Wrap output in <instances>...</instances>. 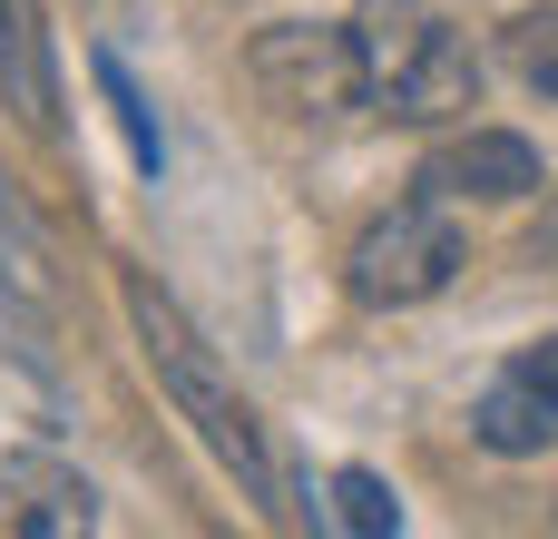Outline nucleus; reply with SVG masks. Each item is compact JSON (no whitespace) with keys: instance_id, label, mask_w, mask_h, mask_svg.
I'll return each instance as SVG.
<instances>
[{"instance_id":"nucleus-13","label":"nucleus","mask_w":558,"mask_h":539,"mask_svg":"<svg viewBox=\"0 0 558 539\" xmlns=\"http://www.w3.org/2000/svg\"><path fill=\"white\" fill-rule=\"evenodd\" d=\"M539 255H549V265H558V216H549V226H539Z\"/></svg>"},{"instance_id":"nucleus-3","label":"nucleus","mask_w":558,"mask_h":539,"mask_svg":"<svg viewBox=\"0 0 558 539\" xmlns=\"http://www.w3.org/2000/svg\"><path fill=\"white\" fill-rule=\"evenodd\" d=\"M471 265V245H461V226H451V196H402L392 216H373L363 226V245H353V295L363 304H432L451 275Z\"/></svg>"},{"instance_id":"nucleus-1","label":"nucleus","mask_w":558,"mask_h":539,"mask_svg":"<svg viewBox=\"0 0 558 539\" xmlns=\"http://www.w3.org/2000/svg\"><path fill=\"white\" fill-rule=\"evenodd\" d=\"M353 39H363V108L402 128H441L481 108V59L432 0H363Z\"/></svg>"},{"instance_id":"nucleus-9","label":"nucleus","mask_w":558,"mask_h":539,"mask_svg":"<svg viewBox=\"0 0 558 539\" xmlns=\"http://www.w3.org/2000/svg\"><path fill=\"white\" fill-rule=\"evenodd\" d=\"M500 49H510V69H520L539 98H558V0L549 10H520V20L500 29Z\"/></svg>"},{"instance_id":"nucleus-10","label":"nucleus","mask_w":558,"mask_h":539,"mask_svg":"<svg viewBox=\"0 0 558 539\" xmlns=\"http://www.w3.org/2000/svg\"><path fill=\"white\" fill-rule=\"evenodd\" d=\"M333 520H343L353 539H392L402 530V501H392L373 471H333Z\"/></svg>"},{"instance_id":"nucleus-2","label":"nucleus","mask_w":558,"mask_h":539,"mask_svg":"<svg viewBox=\"0 0 558 539\" xmlns=\"http://www.w3.org/2000/svg\"><path fill=\"white\" fill-rule=\"evenodd\" d=\"M128 314H137V334H147V363H157L167 403H177V412H186V422L206 432V452H216V462H226V471H235V481H245L255 501H275V452H265L255 412H245V403H235V393L216 383V363L196 354V334L177 324V304H167V295H157V285H147L137 265H128Z\"/></svg>"},{"instance_id":"nucleus-4","label":"nucleus","mask_w":558,"mask_h":539,"mask_svg":"<svg viewBox=\"0 0 558 539\" xmlns=\"http://www.w3.org/2000/svg\"><path fill=\"white\" fill-rule=\"evenodd\" d=\"M245 69H255L265 108H284V118H304V128L363 108V39H353V29L284 20V29H265V39L245 49Z\"/></svg>"},{"instance_id":"nucleus-11","label":"nucleus","mask_w":558,"mask_h":539,"mask_svg":"<svg viewBox=\"0 0 558 539\" xmlns=\"http://www.w3.org/2000/svg\"><path fill=\"white\" fill-rule=\"evenodd\" d=\"M98 88H108V108H118V128H128V147H137V167H157L167 147H157V118H147V98H137V79H128L118 59H98Z\"/></svg>"},{"instance_id":"nucleus-12","label":"nucleus","mask_w":558,"mask_h":539,"mask_svg":"<svg viewBox=\"0 0 558 539\" xmlns=\"http://www.w3.org/2000/svg\"><path fill=\"white\" fill-rule=\"evenodd\" d=\"M520 373H530V383H539V393L558 403V334H549V344H530V354H520Z\"/></svg>"},{"instance_id":"nucleus-7","label":"nucleus","mask_w":558,"mask_h":539,"mask_svg":"<svg viewBox=\"0 0 558 539\" xmlns=\"http://www.w3.org/2000/svg\"><path fill=\"white\" fill-rule=\"evenodd\" d=\"M0 88L29 128L59 118V88H49V39H39V10L29 0H0Z\"/></svg>"},{"instance_id":"nucleus-5","label":"nucleus","mask_w":558,"mask_h":539,"mask_svg":"<svg viewBox=\"0 0 558 539\" xmlns=\"http://www.w3.org/2000/svg\"><path fill=\"white\" fill-rule=\"evenodd\" d=\"M78 530H98V491L69 462H49V452L0 462V539H78Z\"/></svg>"},{"instance_id":"nucleus-8","label":"nucleus","mask_w":558,"mask_h":539,"mask_svg":"<svg viewBox=\"0 0 558 539\" xmlns=\"http://www.w3.org/2000/svg\"><path fill=\"white\" fill-rule=\"evenodd\" d=\"M481 442H490V452H510V462H530V452H549V442H558V403L520 373V363L481 393Z\"/></svg>"},{"instance_id":"nucleus-6","label":"nucleus","mask_w":558,"mask_h":539,"mask_svg":"<svg viewBox=\"0 0 558 539\" xmlns=\"http://www.w3.org/2000/svg\"><path fill=\"white\" fill-rule=\"evenodd\" d=\"M422 187H432V196H451V206H461V196L510 206V196H530V187H539V147H530V137H510V128H471V137L432 147Z\"/></svg>"}]
</instances>
